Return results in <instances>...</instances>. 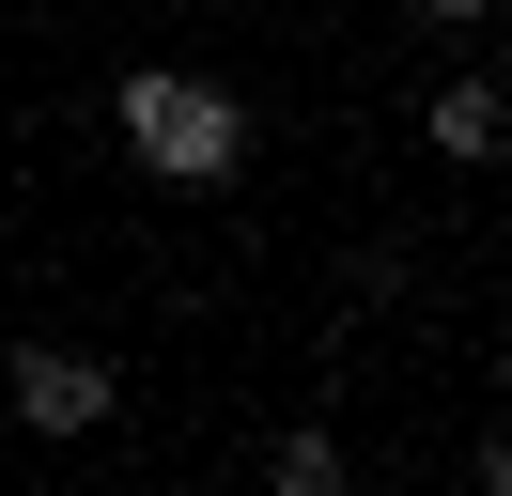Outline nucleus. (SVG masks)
Masks as SVG:
<instances>
[{"label":"nucleus","instance_id":"nucleus-1","mask_svg":"<svg viewBox=\"0 0 512 496\" xmlns=\"http://www.w3.org/2000/svg\"><path fill=\"white\" fill-rule=\"evenodd\" d=\"M109 124H125V155L156 186H218L233 155H249V109H233L218 78H171V62H140V78L109 93Z\"/></svg>","mask_w":512,"mask_h":496},{"label":"nucleus","instance_id":"nucleus-2","mask_svg":"<svg viewBox=\"0 0 512 496\" xmlns=\"http://www.w3.org/2000/svg\"><path fill=\"white\" fill-rule=\"evenodd\" d=\"M0 388H16V419H32V434H94V419H109V357H78V341H16Z\"/></svg>","mask_w":512,"mask_h":496},{"label":"nucleus","instance_id":"nucleus-3","mask_svg":"<svg viewBox=\"0 0 512 496\" xmlns=\"http://www.w3.org/2000/svg\"><path fill=\"white\" fill-rule=\"evenodd\" d=\"M419 140H435V155H466V171H481V155H497V78H450L435 109H419Z\"/></svg>","mask_w":512,"mask_h":496},{"label":"nucleus","instance_id":"nucleus-4","mask_svg":"<svg viewBox=\"0 0 512 496\" xmlns=\"http://www.w3.org/2000/svg\"><path fill=\"white\" fill-rule=\"evenodd\" d=\"M264 496H342V434H280V465H264Z\"/></svg>","mask_w":512,"mask_h":496},{"label":"nucleus","instance_id":"nucleus-5","mask_svg":"<svg viewBox=\"0 0 512 496\" xmlns=\"http://www.w3.org/2000/svg\"><path fill=\"white\" fill-rule=\"evenodd\" d=\"M419 16H435V31H481V16H497V0H419Z\"/></svg>","mask_w":512,"mask_h":496}]
</instances>
